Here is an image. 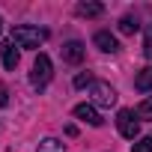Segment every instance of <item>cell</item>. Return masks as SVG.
Masks as SVG:
<instances>
[{"label":"cell","instance_id":"13","mask_svg":"<svg viewBox=\"0 0 152 152\" xmlns=\"http://www.w3.org/2000/svg\"><path fill=\"white\" fill-rule=\"evenodd\" d=\"M134 113H137V119H152V96L143 99V102L134 107Z\"/></svg>","mask_w":152,"mask_h":152},{"label":"cell","instance_id":"8","mask_svg":"<svg viewBox=\"0 0 152 152\" xmlns=\"http://www.w3.org/2000/svg\"><path fill=\"white\" fill-rule=\"evenodd\" d=\"M0 54H3V66H6L9 72H15V69H18L21 54L15 51V42H0Z\"/></svg>","mask_w":152,"mask_h":152},{"label":"cell","instance_id":"18","mask_svg":"<svg viewBox=\"0 0 152 152\" xmlns=\"http://www.w3.org/2000/svg\"><path fill=\"white\" fill-rule=\"evenodd\" d=\"M0 30H3V18H0Z\"/></svg>","mask_w":152,"mask_h":152},{"label":"cell","instance_id":"6","mask_svg":"<svg viewBox=\"0 0 152 152\" xmlns=\"http://www.w3.org/2000/svg\"><path fill=\"white\" fill-rule=\"evenodd\" d=\"M93 42H96V48H99V51H104V54H116V51H119L116 36H113V33H107V30H99V33L93 36Z\"/></svg>","mask_w":152,"mask_h":152},{"label":"cell","instance_id":"5","mask_svg":"<svg viewBox=\"0 0 152 152\" xmlns=\"http://www.w3.org/2000/svg\"><path fill=\"white\" fill-rule=\"evenodd\" d=\"M60 54H63V60H66V63H75V66H78V63H84L87 48H84L78 39H72V42H66V45L60 48Z\"/></svg>","mask_w":152,"mask_h":152},{"label":"cell","instance_id":"16","mask_svg":"<svg viewBox=\"0 0 152 152\" xmlns=\"http://www.w3.org/2000/svg\"><path fill=\"white\" fill-rule=\"evenodd\" d=\"M87 84H93V75H90V72H81L78 78H75V87L81 90V87H87Z\"/></svg>","mask_w":152,"mask_h":152},{"label":"cell","instance_id":"7","mask_svg":"<svg viewBox=\"0 0 152 152\" xmlns=\"http://www.w3.org/2000/svg\"><path fill=\"white\" fill-rule=\"evenodd\" d=\"M75 116H78L81 122H87V125H93V128H99L104 119L99 116V110L93 107V104H78V107H75Z\"/></svg>","mask_w":152,"mask_h":152},{"label":"cell","instance_id":"3","mask_svg":"<svg viewBox=\"0 0 152 152\" xmlns=\"http://www.w3.org/2000/svg\"><path fill=\"white\" fill-rule=\"evenodd\" d=\"M116 128H119V134H122V137L134 140V137L140 134V119H137V113H134V110H128V107H122V110L116 113Z\"/></svg>","mask_w":152,"mask_h":152},{"label":"cell","instance_id":"17","mask_svg":"<svg viewBox=\"0 0 152 152\" xmlns=\"http://www.w3.org/2000/svg\"><path fill=\"white\" fill-rule=\"evenodd\" d=\"M0 104H3V107L9 104V93H6V87H3V84H0Z\"/></svg>","mask_w":152,"mask_h":152},{"label":"cell","instance_id":"10","mask_svg":"<svg viewBox=\"0 0 152 152\" xmlns=\"http://www.w3.org/2000/svg\"><path fill=\"white\" fill-rule=\"evenodd\" d=\"M102 12H104L102 3H93V0H87V3H78V15H84V18H99Z\"/></svg>","mask_w":152,"mask_h":152},{"label":"cell","instance_id":"4","mask_svg":"<svg viewBox=\"0 0 152 152\" xmlns=\"http://www.w3.org/2000/svg\"><path fill=\"white\" fill-rule=\"evenodd\" d=\"M90 96H93V102H96L99 107L116 104V90H113L107 81H93V84H90Z\"/></svg>","mask_w":152,"mask_h":152},{"label":"cell","instance_id":"9","mask_svg":"<svg viewBox=\"0 0 152 152\" xmlns=\"http://www.w3.org/2000/svg\"><path fill=\"white\" fill-rule=\"evenodd\" d=\"M134 87H137L140 93H149V90H152V66H146V69H140V72L134 75Z\"/></svg>","mask_w":152,"mask_h":152},{"label":"cell","instance_id":"15","mask_svg":"<svg viewBox=\"0 0 152 152\" xmlns=\"http://www.w3.org/2000/svg\"><path fill=\"white\" fill-rule=\"evenodd\" d=\"M131 152H152V137H140V140L134 143Z\"/></svg>","mask_w":152,"mask_h":152},{"label":"cell","instance_id":"11","mask_svg":"<svg viewBox=\"0 0 152 152\" xmlns=\"http://www.w3.org/2000/svg\"><path fill=\"white\" fill-rule=\"evenodd\" d=\"M140 30V24H137V18H131V15H125V18H119V33L122 36H134Z\"/></svg>","mask_w":152,"mask_h":152},{"label":"cell","instance_id":"1","mask_svg":"<svg viewBox=\"0 0 152 152\" xmlns=\"http://www.w3.org/2000/svg\"><path fill=\"white\" fill-rule=\"evenodd\" d=\"M48 39V30H42V27H30V24H18V27H12V42L18 45V48H39L42 42Z\"/></svg>","mask_w":152,"mask_h":152},{"label":"cell","instance_id":"14","mask_svg":"<svg viewBox=\"0 0 152 152\" xmlns=\"http://www.w3.org/2000/svg\"><path fill=\"white\" fill-rule=\"evenodd\" d=\"M143 57L146 60H152V24L146 27V33H143Z\"/></svg>","mask_w":152,"mask_h":152},{"label":"cell","instance_id":"2","mask_svg":"<svg viewBox=\"0 0 152 152\" xmlns=\"http://www.w3.org/2000/svg\"><path fill=\"white\" fill-rule=\"evenodd\" d=\"M51 57L48 54H39L36 57V63H33V72H30V84H33V90H45L48 87V81H51Z\"/></svg>","mask_w":152,"mask_h":152},{"label":"cell","instance_id":"12","mask_svg":"<svg viewBox=\"0 0 152 152\" xmlns=\"http://www.w3.org/2000/svg\"><path fill=\"white\" fill-rule=\"evenodd\" d=\"M36 152H66V146L57 140V137H45L42 143H39V149Z\"/></svg>","mask_w":152,"mask_h":152}]
</instances>
